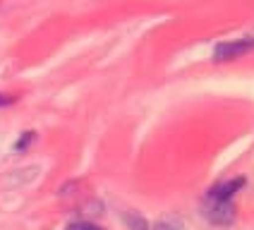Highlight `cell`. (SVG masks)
I'll return each mask as SVG.
<instances>
[{
  "label": "cell",
  "mask_w": 254,
  "mask_h": 230,
  "mask_svg": "<svg viewBox=\"0 0 254 230\" xmlns=\"http://www.w3.org/2000/svg\"><path fill=\"white\" fill-rule=\"evenodd\" d=\"M34 139H36V132H24V134L14 142V151H17V154H22V151H24V149H27Z\"/></svg>",
  "instance_id": "4"
},
{
  "label": "cell",
  "mask_w": 254,
  "mask_h": 230,
  "mask_svg": "<svg viewBox=\"0 0 254 230\" xmlns=\"http://www.w3.org/2000/svg\"><path fill=\"white\" fill-rule=\"evenodd\" d=\"M247 185L245 177H230L226 182L213 185L201 201V216L211 223V226H221L226 228L235 221V197L238 192H242Z\"/></svg>",
  "instance_id": "1"
},
{
  "label": "cell",
  "mask_w": 254,
  "mask_h": 230,
  "mask_svg": "<svg viewBox=\"0 0 254 230\" xmlns=\"http://www.w3.org/2000/svg\"><path fill=\"white\" fill-rule=\"evenodd\" d=\"M14 101H17V96H10V94H0V108L10 106V103H14Z\"/></svg>",
  "instance_id": "7"
},
{
  "label": "cell",
  "mask_w": 254,
  "mask_h": 230,
  "mask_svg": "<svg viewBox=\"0 0 254 230\" xmlns=\"http://www.w3.org/2000/svg\"><path fill=\"white\" fill-rule=\"evenodd\" d=\"M67 230H103V228L91 226V223H72V226H67Z\"/></svg>",
  "instance_id": "6"
},
{
  "label": "cell",
  "mask_w": 254,
  "mask_h": 230,
  "mask_svg": "<svg viewBox=\"0 0 254 230\" xmlns=\"http://www.w3.org/2000/svg\"><path fill=\"white\" fill-rule=\"evenodd\" d=\"M154 230H185V228L178 218H166V221H158L154 226Z\"/></svg>",
  "instance_id": "5"
},
{
  "label": "cell",
  "mask_w": 254,
  "mask_h": 230,
  "mask_svg": "<svg viewBox=\"0 0 254 230\" xmlns=\"http://www.w3.org/2000/svg\"><path fill=\"white\" fill-rule=\"evenodd\" d=\"M254 51V36H242V39H233V41H221L213 48V60L216 62H226V60H235Z\"/></svg>",
  "instance_id": "2"
},
{
  "label": "cell",
  "mask_w": 254,
  "mask_h": 230,
  "mask_svg": "<svg viewBox=\"0 0 254 230\" xmlns=\"http://www.w3.org/2000/svg\"><path fill=\"white\" fill-rule=\"evenodd\" d=\"M123 221H125V223H127V226H129L132 230H149V223H146V218H141V216L134 214V211H132V214H125V218H123Z\"/></svg>",
  "instance_id": "3"
}]
</instances>
